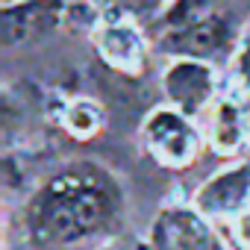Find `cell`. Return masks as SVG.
Masks as SVG:
<instances>
[{
    "label": "cell",
    "mask_w": 250,
    "mask_h": 250,
    "mask_svg": "<svg viewBox=\"0 0 250 250\" xmlns=\"http://www.w3.org/2000/svg\"><path fill=\"white\" fill-rule=\"evenodd\" d=\"M121 215V188L97 165L80 162L53 174L27 206V229L39 247L68 250L103 235Z\"/></svg>",
    "instance_id": "6da1fadb"
},
{
    "label": "cell",
    "mask_w": 250,
    "mask_h": 250,
    "mask_svg": "<svg viewBox=\"0 0 250 250\" xmlns=\"http://www.w3.org/2000/svg\"><path fill=\"white\" fill-rule=\"evenodd\" d=\"M145 145L150 156L165 165V168H183L197 156L200 136L194 130V124L188 115L177 112L174 106H159L147 115L142 127Z\"/></svg>",
    "instance_id": "7a4b0ae2"
},
{
    "label": "cell",
    "mask_w": 250,
    "mask_h": 250,
    "mask_svg": "<svg viewBox=\"0 0 250 250\" xmlns=\"http://www.w3.org/2000/svg\"><path fill=\"white\" fill-rule=\"evenodd\" d=\"M162 88L168 106L194 118L206 106H215V71L200 59H174L162 74Z\"/></svg>",
    "instance_id": "3957f363"
},
{
    "label": "cell",
    "mask_w": 250,
    "mask_h": 250,
    "mask_svg": "<svg viewBox=\"0 0 250 250\" xmlns=\"http://www.w3.org/2000/svg\"><path fill=\"white\" fill-rule=\"evenodd\" d=\"M65 12H68V0H21V3L9 0L3 6V15H0L3 47L12 50L18 44L39 39L53 24H59L65 18Z\"/></svg>",
    "instance_id": "277c9868"
},
{
    "label": "cell",
    "mask_w": 250,
    "mask_h": 250,
    "mask_svg": "<svg viewBox=\"0 0 250 250\" xmlns=\"http://www.w3.org/2000/svg\"><path fill=\"white\" fill-rule=\"evenodd\" d=\"M150 238L156 250H224L197 209H162L153 221Z\"/></svg>",
    "instance_id": "5b68a950"
},
{
    "label": "cell",
    "mask_w": 250,
    "mask_h": 250,
    "mask_svg": "<svg viewBox=\"0 0 250 250\" xmlns=\"http://www.w3.org/2000/svg\"><path fill=\"white\" fill-rule=\"evenodd\" d=\"M250 200V162L218 171L194 194V209L206 218L241 215Z\"/></svg>",
    "instance_id": "8992f818"
},
{
    "label": "cell",
    "mask_w": 250,
    "mask_h": 250,
    "mask_svg": "<svg viewBox=\"0 0 250 250\" xmlns=\"http://www.w3.org/2000/svg\"><path fill=\"white\" fill-rule=\"evenodd\" d=\"M162 47L177 59H218L229 47V27L221 15H206L183 30H171L162 39Z\"/></svg>",
    "instance_id": "52a82bcc"
},
{
    "label": "cell",
    "mask_w": 250,
    "mask_h": 250,
    "mask_svg": "<svg viewBox=\"0 0 250 250\" xmlns=\"http://www.w3.org/2000/svg\"><path fill=\"white\" fill-rule=\"evenodd\" d=\"M97 53L118 71H139L145 62V36L127 18L100 21L97 27Z\"/></svg>",
    "instance_id": "ba28073f"
},
{
    "label": "cell",
    "mask_w": 250,
    "mask_h": 250,
    "mask_svg": "<svg viewBox=\"0 0 250 250\" xmlns=\"http://www.w3.org/2000/svg\"><path fill=\"white\" fill-rule=\"evenodd\" d=\"M209 142L218 153L229 156L247 142V121L232 97H218L209 115Z\"/></svg>",
    "instance_id": "9c48e42d"
},
{
    "label": "cell",
    "mask_w": 250,
    "mask_h": 250,
    "mask_svg": "<svg viewBox=\"0 0 250 250\" xmlns=\"http://www.w3.org/2000/svg\"><path fill=\"white\" fill-rule=\"evenodd\" d=\"M62 124H65V130L85 142V139H94L100 130H103V124H106V112L97 100H88V97H77L65 106L62 112Z\"/></svg>",
    "instance_id": "30bf717a"
},
{
    "label": "cell",
    "mask_w": 250,
    "mask_h": 250,
    "mask_svg": "<svg viewBox=\"0 0 250 250\" xmlns=\"http://www.w3.org/2000/svg\"><path fill=\"white\" fill-rule=\"evenodd\" d=\"M206 15H209L206 12V0H177L165 15V27H168V33L183 30V27H188V24H194V21H200Z\"/></svg>",
    "instance_id": "8fae6325"
},
{
    "label": "cell",
    "mask_w": 250,
    "mask_h": 250,
    "mask_svg": "<svg viewBox=\"0 0 250 250\" xmlns=\"http://www.w3.org/2000/svg\"><path fill=\"white\" fill-rule=\"evenodd\" d=\"M229 85L241 97L250 94V42H244L229 62Z\"/></svg>",
    "instance_id": "7c38bea8"
},
{
    "label": "cell",
    "mask_w": 250,
    "mask_h": 250,
    "mask_svg": "<svg viewBox=\"0 0 250 250\" xmlns=\"http://www.w3.org/2000/svg\"><path fill=\"white\" fill-rule=\"evenodd\" d=\"M235 238H238L241 247H250V209H244L235 218Z\"/></svg>",
    "instance_id": "4fadbf2b"
},
{
    "label": "cell",
    "mask_w": 250,
    "mask_h": 250,
    "mask_svg": "<svg viewBox=\"0 0 250 250\" xmlns=\"http://www.w3.org/2000/svg\"><path fill=\"white\" fill-rule=\"evenodd\" d=\"M103 250H115V247H103Z\"/></svg>",
    "instance_id": "5bb4252c"
}]
</instances>
